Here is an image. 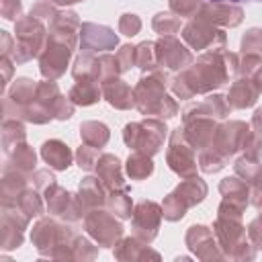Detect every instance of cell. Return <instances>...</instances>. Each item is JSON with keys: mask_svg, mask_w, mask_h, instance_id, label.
I'll return each mask as SVG.
<instances>
[{"mask_svg": "<svg viewBox=\"0 0 262 262\" xmlns=\"http://www.w3.org/2000/svg\"><path fill=\"white\" fill-rule=\"evenodd\" d=\"M237 55L225 49L203 53L196 61L180 70L176 78H172L170 88L178 98H192L194 94H205L215 88H221L237 74Z\"/></svg>", "mask_w": 262, "mask_h": 262, "instance_id": "6da1fadb", "label": "cell"}, {"mask_svg": "<svg viewBox=\"0 0 262 262\" xmlns=\"http://www.w3.org/2000/svg\"><path fill=\"white\" fill-rule=\"evenodd\" d=\"M166 82L168 78L164 72H151L137 82V86L133 88V100L141 115L170 119L178 113L176 100L166 94Z\"/></svg>", "mask_w": 262, "mask_h": 262, "instance_id": "7a4b0ae2", "label": "cell"}, {"mask_svg": "<svg viewBox=\"0 0 262 262\" xmlns=\"http://www.w3.org/2000/svg\"><path fill=\"white\" fill-rule=\"evenodd\" d=\"M215 237L219 248H223V258H254V248L246 250L250 246L246 242V229L242 225V209L221 203L219 215L215 221Z\"/></svg>", "mask_w": 262, "mask_h": 262, "instance_id": "3957f363", "label": "cell"}, {"mask_svg": "<svg viewBox=\"0 0 262 262\" xmlns=\"http://www.w3.org/2000/svg\"><path fill=\"white\" fill-rule=\"evenodd\" d=\"M14 51L12 59L14 63H25L33 57H39L45 43H47V33L43 27V20L35 18L33 14L23 16L16 20V31H14Z\"/></svg>", "mask_w": 262, "mask_h": 262, "instance_id": "277c9868", "label": "cell"}, {"mask_svg": "<svg viewBox=\"0 0 262 262\" xmlns=\"http://www.w3.org/2000/svg\"><path fill=\"white\" fill-rule=\"evenodd\" d=\"M207 196V184L199 178V176H192V178H186L184 182H180L162 203V213H164V219L168 221H178L184 217V213L199 205L203 199Z\"/></svg>", "mask_w": 262, "mask_h": 262, "instance_id": "5b68a950", "label": "cell"}, {"mask_svg": "<svg viewBox=\"0 0 262 262\" xmlns=\"http://www.w3.org/2000/svg\"><path fill=\"white\" fill-rule=\"evenodd\" d=\"M166 125L158 119H145L139 123H129L125 125L123 131V141L127 147L133 151H141L147 156H154L162 149L164 139H166Z\"/></svg>", "mask_w": 262, "mask_h": 262, "instance_id": "8992f818", "label": "cell"}, {"mask_svg": "<svg viewBox=\"0 0 262 262\" xmlns=\"http://www.w3.org/2000/svg\"><path fill=\"white\" fill-rule=\"evenodd\" d=\"M166 162L170 170H174L182 178H192L196 176V158H194V145L188 141L184 127L174 129L170 135L168 151H166Z\"/></svg>", "mask_w": 262, "mask_h": 262, "instance_id": "52a82bcc", "label": "cell"}, {"mask_svg": "<svg viewBox=\"0 0 262 262\" xmlns=\"http://www.w3.org/2000/svg\"><path fill=\"white\" fill-rule=\"evenodd\" d=\"M182 39L192 49H213V51H217V49H223V45H225V33L201 14L192 16L184 25Z\"/></svg>", "mask_w": 262, "mask_h": 262, "instance_id": "ba28073f", "label": "cell"}, {"mask_svg": "<svg viewBox=\"0 0 262 262\" xmlns=\"http://www.w3.org/2000/svg\"><path fill=\"white\" fill-rule=\"evenodd\" d=\"M84 229L98 242V246H117L123 235V225L115 219V213L92 209L84 215Z\"/></svg>", "mask_w": 262, "mask_h": 262, "instance_id": "9c48e42d", "label": "cell"}, {"mask_svg": "<svg viewBox=\"0 0 262 262\" xmlns=\"http://www.w3.org/2000/svg\"><path fill=\"white\" fill-rule=\"evenodd\" d=\"M72 51L74 47L63 43V41H57L53 37L47 35V43L39 55V70L45 78L49 80H57L59 76L66 74V68H68V61L72 57Z\"/></svg>", "mask_w": 262, "mask_h": 262, "instance_id": "30bf717a", "label": "cell"}, {"mask_svg": "<svg viewBox=\"0 0 262 262\" xmlns=\"http://www.w3.org/2000/svg\"><path fill=\"white\" fill-rule=\"evenodd\" d=\"M43 196H45L47 211L53 213V215H57V217H63L68 221H80L86 215V211L80 205L78 196H74L68 190H63L57 182H51L43 190Z\"/></svg>", "mask_w": 262, "mask_h": 262, "instance_id": "8fae6325", "label": "cell"}, {"mask_svg": "<svg viewBox=\"0 0 262 262\" xmlns=\"http://www.w3.org/2000/svg\"><path fill=\"white\" fill-rule=\"evenodd\" d=\"M164 213L162 207L154 201H141L137 203V207L133 209V235L145 244H149L160 229V221H162Z\"/></svg>", "mask_w": 262, "mask_h": 262, "instance_id": "7c38bea8", "label": "cell"}, {"mask_svg": "<svg viewBox=\"0 0 262 262\" xmlns=\"http://www.w3.org/2000/svg\"><path fill=\"white\" fill-rule=\"evenodd\" d=\"M156 55H158V66L168 70H184L186 66L192 63V53L172 35H164L162 39L156 41Z\"/></svg>", "mask_w": 262, "mask_h": 262, "instance_id": "4fadbf2b", "label": "cell"}, {"mask_svg": "<svg viewBox=\"0 0 262 262\" xmlns=\"http://www.w3.org/2000/svg\"><path fill=\"white\" fill-rule=\"evenodd\" d=\"M117 35L113 29L94 25V23H82L80 27V47L82 53H98L106 49L117 47Z\"/></svg>", "mask_w": 262, "mask_h": 262, "instance_id": "5bb4252c", "label": "cell"}, {"mask_svg": "<svg viewBox=\"0 0 262 262\" xmlns=\"http://www.w3.org/2000/svg\"><path fill=\"white\" fill-rule=\"evenodd\" d=\"M199 14L205 16L207 20H211L217 27H237L242 23V16H244L242 8L235 6L233 2H229V4H225V2H203Z\"/></svg>", "mask_w": 262, "mask_h": 262, "instance_id": "9a60e30c", "label": "cell"}, {"mask_svg": "<svg viewBox=\"0 0 262 262\" xmlns=\"http://www.w3.org/2000/svg\"><path fill=\"white\" fill-rule=\"evenodd\" d=\"M186 244L188 248L201 258V260H211V258H223V254L217 252L215 246H219L215 242V231H211L205 225H192L186 233Z\"/></svg>", "mask_w": 262, "mask_h": 262, "instance_id": "2e32d148", "label": "cell"}, {"mask_svg": "<svg viewBox=\"0 0 262 262\" xmlns=\"http://www.w3.org/2000/svg\"><path fill=\"white\" fill-rule=\"evenodd\" d=\"M80 20H78V14L72 12V10H66V12H55V16L49 20V37L57 39V41H63L68 45H72L76 49V35L80 31Z\"/></svg>", "mask_w": 262, "mask_h": 262, "instance_id": "e0dca14e", "label": "cell"}, {"mask_svg": "<svg viewBox=\"0 0 262 262\" xmlns=\"http://www.w3.org/2000/svg\"><path fill=\"white\" fill-rule=\"evenodd\" d=\"M100 88H102V96L106 98V102L111 106H115L119 111H129L131 106H135L131 86L127 82H123L119 76L100 82Z\"/></svg>", "mask_w": 262, "mask_h": 262, "instance_id": "ac0fdd59", "label": "cell"}, {"mask_svg": "<svg viewBox=\"0 0 262 262\" xmlns=\"http://www.w3.org/2000/svg\"><path fill=\"white\" fill-rule=\"evenodd\" d=\"M111 190L102 184V180L98 176H86L82 182H80V190H78V201L80 205L84 207V211H92V209H98L100 205L106 203Z\"/></svg>", "mask_w": 262, "mask_h": 262, "instance_id": "d6986e66", "label": "cell"}, {"mask_svg": "<svg viewBox=\"0 0 262 262\" xmlns=\"http://www.w3.org/2000/svg\"><path fill=\"white\" fill-rule=\"evenodd\" d=\"M96 176L102 180V184L113 192V190H125L129 188L123 180V172H121V162L117 156L113 154H102L96 162Z\"/></svg>", "mask_w": 262, "mask_h": 262, "instance_id": "ffe728a7", "label": "cell"}, {"mask_svg": "<svg viewBox=\"0 0 262 262\" xmlns=\"http://www.w3.org/2000/svg\"><path fill=\"white\" fill-rule=\"evenodd\" d=\"M258 94H260V92H258L256 84L252 82V78L239 76V78L231 84L229 94H227L225 98H227V102H229L231 108H248V106H252V104L258 100Z\"/></svg>", "mask_w": 262, "mask_h": 262, "instance_id": "44dd1931", "label": "cell"}, {"mask_svg": "<svg viewBox=\"0 0 262 262\" xmlns=\"http://www.w3.org/2000/svg\"><path fill=\"white\" fill-rule=\"evenodd\" d=\"M219 190L223 194V201L237 207V209H246L248 203H250V186L246 180H239V176H229V178H223L221 184H219Z\"/></svg>", "mask_w": 262, "mask_h": 262, "instance_id": "7402d4cb", "label": "cell"}, {"mask_svg": "<svg viewBox=\"0 0 262 262\" xmlns=\"http://www.w3.org/2000/svg\"><path fill=\"white\" fill-rule=\"evenodd\" d=\"M41 158L53 168V170H68L72 164V151L70 147L59 139H49L41 145Z\"/></svg>", "mask_w": 262, "mask_h": 262, "instance_id": "603a6c76", "label": "cell"}, {"mask_svg": "<svg viewBox=\"0 0 262 262\" xmlns=\"http://www.w3.org/2000/svg\"><path fill=\"white\" fill-rule=\"evenodd\" d=\"M102 94V88L98 86V80L94 78H84V80H76V84L72 86L70 90V100L74 104H80V106H90L94 102H98Z\"/></svg>", "mask_w": 262, "mask_h": 262, "instance_id": "cb8c5ba5", "label": "cell"}, {"mask_svg": "<svg viewBox=\"0 0 262 262\" xmlns=\"http://www.w3.org/2000/svg\"><path fill=\"white\" fill-rule=\"evenodd\" d=\"M6 156H8V160H6L4 170H16V172H23V174L33 172L35 162H37V156H35L33 147L27 145V141L18 143V145H16L12 151H8Z\"/></svg>", "mask_w": 262, "mask_h": 262, "instance_id": "d4e9b609", "label": "cell"}, {"mask_svg": "<svg viewBox=\"0 0 262 262\" xmlns=\"http://www.w3.org/2000/svg\"><path fill=\"white\" fill-rule=\"evenodd\" d=\"M115 258H119V260H143V258L158 260L160 254L151 252L145 242H141V239H137L133 235V237H127V239H123L119 244V248L115 250Z\"/></svg>", "mask_w": 262, "mask_h": 262, "instance_id": "484cf974", "label": "cell"}, {"mask_svg": "<svg viewBox=\"0 0 262 262\" xmlns=\"http://www.w3.org/2000/svg\"><path fill=\"white\" fill-rule=\"evenodd\" d=\"M108 127L104 123H98V121H86L80 125V137L84 143L92 145V147H104L106 141H108Z\"/></svg>", "mask_w": 262, "mask_h": 262, "instance_id": "4316f807", "label": "cell"}, {"mask_svg": "<svg viewBox=\"0 0 262 262\" xmlns=\"http://www.w3.org/2000/svg\"><path fill=\"white\" fill-rule=\"evenodd\" d=\"M125 170H127V174H129L131 180H143V178H147V176L154 172L151 156L141 154V151H133V154L127 158Z\"/></svg>", "mask_w": 262, "mask_h": 262, "instance_id": "83f0119b", "label": "cell"}, {"mask_svg": "<svg viewBox=\"0 0 262 262\" xmlns=\"http://www.w3.org/2000/svg\"><path fill=\"white\" fill-rule=\"evenodd\" d=\"M23 141H25L23 123L16 121V119H4V123H2V147H4V154L12 151Z\"/></svg>", "mask_w": 262, "mask_h": 262, "instance_id": "f1b7e54d", "label": "cell"}, {"mask_svg": "<svg viewBox=\"0 0 262 262\" xmlns=\"http://www.w3.org/2000/svg\"><path fill=\"white\" fill-rule=\"evenodd\" d=\"M20 207V211L31 219V217H41L43 215V201L39 196V190L33 186V188H25L20 192V196L16 199V203Z\"/></svg>", "mask_w": 262, "mask_h": 262, "instance_id": "f546056e", "label": "cell"}, {"mask_svg": "<svg viewBox=\"0 0 262 262\" xmlns=\"http://www.w3.org/2000/svg\"><path fill=\"white\" fill-rule=\"evenodd\" d=\"M127 192H129V188H125V190H113L108 194V199H106V205H108L111 213H115L121 219H129L133 215V211H131V196Z\"/></svg>", "mask_w": 262, "mask_h": 262, "instance_id": "4dcf8cb0", "label": "cell"}, {"mask_svg": "<svg viewBox=\"0 0 262 262\" xmlns=\"http://www.w3.org/2000/svg\"><path fill=\"white\" fill-rule=\"evenodd\" d=\"M135 66L141 68L143 72H151L158 66V55H156V43L143 41L135 47Z\"/></svg>", "mask_w": 262, "mask_h": 262, "instance_id": "1f68e13d", "label": "cell"}, {"mask_svg": "<svg viewBox=\"0 0 262 262\" xmlns=\"http://www.w3.org/2000/svg\"><path fill=\"white\" fill-rule=\"evenodd\" d=\"M151 27H154V31H156L158 35H162V37H164V35H172V33H176V31L180 29V16L174 14V12H160V14L154 16Z\"/></svg>", "mask_w": 262, "mask_h": 262, "instance_id": "d6a6232c", "label": "cell"}, {"mask_svg": "<svg viewBox=\"0 0 262 262\" xmlns=\"http://www.w3.org/2000/svg\"><path fill=\"white\" fill-rule=\"evenodd\" d=\"M100 156H102L100 149H98V147H92V145H88V143L80 145L78 151H76V160H78V166H80L82 170H92V168H96V162H98Z\"/></svg>", "mask_w": 262, "mask_h": 262, "instance_id": "836d02e7", "label": "cell"}, {"mask_svg": "<svg viewBox=\"0 0 262 262\" xmlns=\"http://www.w3.org/2000/svg\"><path fill=\"white\" fill-rule=\"evenodd\" d=\"M203 2L201 0H170V8L174 14L184 16V18H192L199 14Z\"/></svg>", "mask_w": 262, "mask_h": 262, "instance_id": "e575fe53", "label": "cell"}, {"mask_svg": "<svg viewBox=\"0 0 262 262\" xmlns=\"http://www.w3.org/2000/svg\"><path fill=\"white\" fill-rule=\"evenodd\" d=\"M242 53H262V29H250L242 37Z\"/></svg>", "mask_w": 262, "mask_h": 262, "instance_id": "d590c367", "label": "cell"}, {"mask_svg": "<svg viewBox=\"0 0 262 262\" xmlns=\"http://www.w3.org/2000/svg\"><path fill=\"white\" fill-rule=\"evenodd\" d=\"M139 29H141V20H139L137 14H123V16H121V20H119V31H121L123 35L133 37V35L139 33Z\"/></svg>", "mask_w": 262, "mask_h": 262, "instance_id": "8d00e7d4", "label": "cell"}, {"mask_svg": "<svg viewBox=\"0 0 262 262\" xmlns=\"http://www.w3.org/2000/svg\"><path fill=\"white\" fill-rule=\"evenodd\" d=\"M117 61H119V70L121 74L127 72L131 66H135V47L133 45H123L117 53Z\"/></svg>", "mask_w": 262, "mask_h": 262, "instance_id": "74e56055", "label": "cell"}, {"mask_svg": "<svg viewBox=\"0 0 262 262\" xmlns=\"http://www.w3.org/2000/svg\"><path fill=\"white\" fill-rule=\"evenodd\" d=\"M20 0H0V12H2V18L6 20H16L20 16Z\"/></svg>", "mask_w": 262, "mask_h": 262, "instance_id": "f35d334b", "label": "cell"}, {"mask_svg": "<svg viewBox=\"0 0 262 262\" xmlns=\"http://www.w3.org/2000/svg\"><path fill=\"white\" fill-rule=\"evenodd\" d=\"M55 8H53V4L49 2V0H41V2H37L33 8H31V14L35 16V18H39V20H45V18H53L55 16Z\"/></svg>", "mask_w": 262, "mask_h": 262, "instance_id": "ab89813d", "label": "cell"}, {"mask_svg": "<svg viewBox=\"0 0 262 262\" xmlns=\"http://www.w3.org/2000/svg\"><path fill=\"white\" fill-rule=\"evenodd\" d=\"M252 129L262 137V108H258L254 113V119H252Z\"/></svg>", "mask_w": 262, "mask_h": 262, "instance_id": "60d3db41", "label": "cell"}, {"mask_svg": "<svg viewBox=\"0 0 262 262\" xmlns=\"http://www.w3.org/2000/svg\"><path fill=\"white\" fill-rule=\"evenodd\" d=\"M0 63H2V68H4V86L8 84V76H10V72H12V66H10V57L8 55H2V59H0Z\"/></svg>", "mask_w": 262, "mask_h": 262, "instance_id": "b9f144b4", "label": "cell"}, {"mask_svg": "<svg viewBox=\"0 0 262 262\" xmlns=\"http://www.w3.org/2000/svg\"><path fill=\"white\" fill-rule=\"evenodd\" d=\"M2 55H12V49H10V35L6 31H2Z\"/></svg>", "mask_w": 262, "mask_h": 262, "instance_id": "7bdbcfd3", "label": "cell"}, {"mask_svg": "<svg viewBox=\"0 0 262 262\" xmlns=\"http://www.w3.org/2000/svg\"><path fill=\"white\" fill-rule=\"evenodd\" d=\"M252 184H254V192H252V194H262V166H260L256 178L252 180Z\"/></svg>", "mask_w": 262, "mask_h": 262, "instance_id": "ee69618b", "label": "cell"}, {"mask_svg": "<svg viewBox=\"0 0 262 262\" xmlns=\"http://www.w3.org/2000/svg\"><path fill=\"white\" fill-rule=\"evenodd\" d=\"M252 82L256 84V88H258V92H262V66L252 74Z\"/></svg>", "mask_w": 262, "mask_h": 262, "instance_id": "f6af8a7d", "label": "cell"}, {"mask_svg": "<svg viewBox=\"0 0 262 262\" xmlns=\"http://www.w3.org/2000/svg\"><path fill=\"white\" fill-rule=\"evenodd\" d=\"M49 2H53V4H74V2H82V0H49Z\"/></svg>", "mask_w": 262, "mask_h": 262, "instance_id": "bcb514c9", "label": "cell"}, {"mask_svg": "<svg viewBox=\"0 0 262 262\" xmlns=\"http://www.w3.org/2000/svg\"><path fill=\"white\" fill-rule=\"evenodd\" d=\"M207 2H223V0H207Z\"/></svg>", "mask_w": 262, "mask_h": 262, "instance_id": "7dc6e473", "label": "cell"}, {"mask_svg": "<svg viewBox=\"0 0 262 262\" xmlns=\"http://www.w3.org/2000/svg\"><path fill=\"white\" fill-rule=\"evenodd\" d=\"M229 2H242V0H229Z\"/></svg>", "mask_w": 262, "mask_h": 262, "instance_id": "c3c4849f", "label": "cell"}, {"mask_svg": "<svg viewBox=\"0 0 262 262\" xmlns=\"http://www.w3.org/2000/svg\"><path fill=\"white\" fill-rule=\"evenodd\" d=\"M258 219H260V221H262V213H260V217H258Z\"/></svg>", "mask_w": 262, "mask_h": 262, "instance_id": "681fc988", "label": "cell"}]
</instances>
